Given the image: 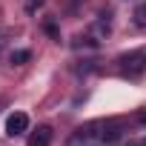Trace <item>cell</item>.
Here are the masks:
<instances>
[{
  "mask_svg": "<svg viewBox=\"0 0 146 146\" xmlns=\"http://www.w3.org/2000/svg\"><path fill=\"white\" fill-rule=\"evenodd\" d=\"M29 132V115L26 112H12L6 117V135L17 137V135H26Z\"/></svg>",
  "mask_w": 146,
  "mask_h": 146,
  "instance_id": "cell-3",
  "label": "cell"
},
{
  "mask_svg": "<svg viewBox=\"0 0 146 146\" xmlns=\"http://www.w3.org/2000/svg\"><path fill=\"white\" fill-rule=\"evenodd\" d=\"M120 137H123L120 123H115V120H95V123L80 126L69 137L66 146H117Z\"/></svg>",
  "mask_w": 146,
  "mask_h": 146,
  "instance_id": "cell-1",
  "label": "cell"
},
{
  "mask_svg": "<svg viewBox=\"0 0 146 146\" xmlns=\"http://www.w3.org/2000/svg\"><path fill=\"white\" fill-rule=\"evenodd\" d=\"M43 3H46V0H26V12L32 15V12H37V9H40Z\"/></svg>",
  "mask_w": 146,
  "mask_h": 146,
  "instance_id": "cell-7",
  "label": "cell"
},
{
  "mask_svg": "<svg viewBox=\"0 0 146 146\" xmlns=\"http://www.w3.org/2000/svg\"><path fill=\"white\" fill-rule=\"evenodd\" d=\"M126 146H146V137H143V140H129Z\"/></svg>",
  "mask_w": 146,
  "mask_h": 146,
  "instance_id": "cell-8",
  "label": "cell"
},
{
  "mask_svg": "<svg viewBox=\"0 0 146 146\" xmlns=\"http://www.w3.org/2000/svg\"><path fill=\"white\" fill-rule=\"evenodd\" d=\"M120 72L126 78H140L143 72H146V54L143 52H132V54H123L120 57Z\"/></svg>",
  "mask_w": 146,
  "mask_h": 146,
  "instance_id": "cell-2",
  "label": "cell"
},
{
  "mask_svg": "<svg viewBox=\"0 0 146 146\" xmlns=\"http://www.w3.org/2000/svg\"><path fill=\"white\" fill-rule=\"evenodd\" d=\"M29 60H32V52H29V49L12 52V63H15V66H23V63H29Z\"/></svg>",
  "mask_w": 146,
  "mask_h": 146,
  "instance_id": "cell-5",
  "label": "cell"
},
{
  "mask_svg": "<svg viewBox=\"0 0 146 146\" xmlns=\"http://www.w3.org/2000/svg\"><path fill=\"white\" fill-rule=\"evenodd\" d=\"M0 49H3V32H0Z\"/></svg>",
  "mask_w": 146,
  "mask_h": 146,
  "instance_id": "cell-9",
  "label": "cell"
},
{
  "mask_svg": "<svg viewBox=\"0 0 146 146\" xmlns=\"http://www.w3.org/2000/svg\"><path fill=\"white\" fill-rule=\"evenodd\" d=\"M135 26L146 29V3H140V6L135 9Z\"/></svg>",
  "mask_w": 146,
  "mask_h": 146,
  "instance_id": "cell-6",
  "label": "cell"
},
{
  "mask_svg": "<svg viewBox=\"0 0 146 146\" xmlns=\"http://www.w3.org/2000/svg\"><path fill=\"white\" fill-rule=\"evenodd\" d=\"M52 137H54V132H52L49 126H37V129L26 137V146H52Z\"/></svg>",
  "mask_w": 146,
  "mask_h": 146,
  "instance_id": "cell-4",
  "label": "cell"
}]
</instances>
